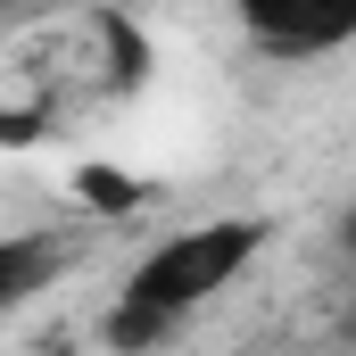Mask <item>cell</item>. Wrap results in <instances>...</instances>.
<instances>
[{"mask_svg": "<svg viewBox=\"0 0 356 356\" xmlns=\"http://www.w3.org/2000/svg\"><path fill=\"white\" fill-rule=\"evenodd\" d=\"M241 33H249L266 58H290V67H298V58H332V50L356 42V0L348 8H323V0H315V8H298V0H249V8H241Z\"/></svg>", "mask_w": 356, "mask_h": 356, "instance_id": "2", "label": "cell"}, {"mask_svg": "<svg viewBox=\"0 0 356 356\" xmlns=\"http://www.w3.org/2000/svg\"><path fill=\"white\" fill-rule=\"evenodd\" d=\"M340 241H348V249H356V207H348V224H340Z\"/></svg>", "mask_w": 356, "mask_h": 356, "instance_id": "4", "label": "cell"}, {"mask_svg": "<svg viewBox=\"0 0 356 356\" xmlns=\"http://www.w3.org/2000/svg\"><path fill=\"white\" fill-rule=\"evenodd\" d=\"M67 232H8L0 241V307H33V290L58 273Z\"/></svg>", "mask_w": 356, "mask_h": 356, "instance_id": "3", "label": "cell"}, {"mask_svg": "<svg viewBox=\"0 0 356 356\" xmlns=\"http://www.w3.org/2000/svg\"><path fill=\"white\" fill-rule=\"evenodd\" d=\"M266 241H273L266 216H207V224H182L166 241H149L124 273L116 315H108V348H158L182 315H199L207 298H224L257 266Z\"/></svg>", "mask_w": 356, "mask_h": 356, "instance_id": "1", "label": "cell"}]
</instances>
